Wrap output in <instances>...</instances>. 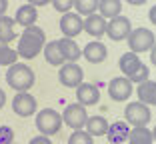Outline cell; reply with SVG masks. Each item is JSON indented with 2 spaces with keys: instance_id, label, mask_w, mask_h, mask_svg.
Listing matches in <instances>:
<instances>
[{
  "instance_id": "cell-1",
  "label": "cell",
  "mask_w": 156,
  "mask_h": 144,
  "mask_svg": "<svg viewBox=\"0 0 156 144\" xmlns=\"http://www.w3.org/2000/svg\"><path fill=\"white\" fill-rule=\"evenodd\" d=\"M44 44H46L44 30L40 26H36V24H32V26L24 28V32L20 34L16 52H18V56L24 58V60H32V58H36L44 50Z\"/></svg>"
},
{
  "instance_id": "cell-2",
  "label": "cell",
  "mask_w": 156,
  "mask_h": 144,
  "mask_svg": "<svg viewBox=\"0 0 156 144\" xmlns=\"http://www.w3.org/2000/svg\"><path fill=\"white\" fill-rule=\"evenodd\" d=\"M34 70L28 64L22 62H14L8 66V72H6V82H8L10 88H14L16 92H28V88L34 86Z\"/></svg>"
},
{
  "instance_id": "cell-3",
  "label": "cell",
  "mask_w": 156,
  "mask_h": 144,
  "mask_svg": "<svg viewBox=\"0 0 156 144\" xmlns=\"http://www.w3.org/2000/svg\"><path fill=\"white\" fill-rule=\"evenodd\" d=\"M60 126H62V114L54 108H44L36 114V128L40 134L52 136L60 130Z\"/></svg>"
},
{
  "instance_id": "cell-4",
  "label": "cell",
  "mask_w": 156,
  "mask_h": 144,
  "mask_svg": "<svg viewBox=\"0 0 156 144\" xmlns=\"http://www.w3.org/2000/svg\"><path fill=\"white\" fill-rule=\"evenodd\" d=\"M154 44H156V36L150 28H134L128 34V48L132 52H136V54L152 50Z\"/></svg>"
},
{
  "instance_id": "cell-5",
  "label": "cell",
  "mask_w": 156,
  "mask_h": 144,
  "mask_svg": "<svg viewBox=\"0 0 156 144\" xmlns=\"http://www.w3.org/2000/svg\"><path fill=\"white\" fill-rule=\"evenodd\" d=\"M124 118L130 126H146L150 122L152 114H150V108L148 104H142L140 100L138 102H128L126 108H124Z\"/></svg>"
},
{
  "instance_id": "cell-6",
  "label": "cell",
  "mask_w": 156,
  "mask_h": 144,
  "mask_svg": "<svg viewBox=\"0 0 156 144\" xmlns=\"http://www.w3.org/2000/svg\"><path fill=\"white\" fill-rule=\"evenodd\" d=\"M88 114H86V106H82L80 102L76 104H68L64 108V114H62V122L66 126H70L72 130H82V126H86Z\"/></svg>"
},
{
  "instance_id": "cell-7",
  "label": "cell",
  "mask_w": 156,
  "mask_h": 144,
  "mask_svg": "<svg viewBox=\"0 0 156 144\" xmlns=\"http://www.w3.org/2000/svg\"><path fill=\"white\" fill-rule=\"evenodd\" d=\"M84 78V70L76 64V62H68V64H62L58 70V80L60 84H64L68 88H76L82 84Z\"/></svg>"
},
{
  "instance_id": "cell-8",
  "label": "cell",
  "mask_w": 156,
  "mask_h": 144,
  "mask_svg": "<svg viewBox=\"0 0 156 144\" xmlns=\"http://www.w3.org/2000/svg\"><path fill=\"white\" fill-rule=\"evenodd\" d=\"M130 32H132V22H130L126 16H116V18H110V22L106 24V34H108V38L114 40V42L126 40Z\"/></svg>"
},
{
  "instance_id": "cell-9",
  "label": "cell",
  "mask_w": 156,
  "mask_h": 144,
  "mask_svg": "<svg viewBox=\"0 0 156 144\" xmlns=\"http://www.w3.org/2000/svg\"><path fill=\"white\" fill-rule=\"evenodd\" d=\"M134 92V86L126 76H118V78H112L110 84H108V96L116 102H124L128 100Z\"/></svg>"
},
{
  "instance_id": "cell-10",
  "label": "cell",
  "mask_w": 156,
  "mask_h": 144,
  "mask_svg": "<svg viewBox=\"0 0 156 144\" xmlns=\"http://www.w3.org/2000/svg\"><path fill=\"white\" fill-rule=\"evenodd\" d=\"M60 30L66 38H74L84 30V20L78 12H64L60 18Z\"/></svg>"
},
{
  "instance_id": "cell-11",
  "label": "cell",
  "mask_w": 156,
  "mask_h": 144,
  "mask_svg": "<svg viewBox=\"0 0 156 144\" xmlns=\"http://www.w3.org/2000/svg\"><path fill=\"white\" fill-rule=\"evenodd\" d=\"M36 98L32 96V94L28 92H18L16 96H14L12 100V110L14 114H18V116H32L34 112H36Z\"/></svg>"
},
{
  "instance_id": "cell-12",
  "label": "cell",
  "mask_w": 156,
  "mask_h": 144,
  "mask_svg": "<svg viewBox=\"0 0 156 144\" xmlns=\"http://www.w3.org/2000/svg\"><path fill=\"white\" fill-rule=\"evenodd\" d=\"M82 56L88 62H92V64H100V62L106 60V56H108V48H106L104 42L92 40V42H88L86 46H84Z\"/></svg>"
},
{
  "instance_id": "cell-13",
  "label": "cell",
  "mask_w": 156,
  "mask_h": 144,
  "mask_svg": "<svg viewBox=\"0 0 156 144\" xmlns=\"http://www.w3.org/2000/svg\"><path fill=\"white\" fill-rule=\"evenodd\" d=\"M76 100L82 106H92L100 100V90L90 82H82L80 86H76Z\"/></svg>"
},
{
  "instance_id": "cell-14",
  "label": "cell",
  "mask_w": 156,
  "mask_h": 144,
  "mask_svg": "<svg viewBox=\"0 0 156 144\" xmlns=\"http://www.w3.org/2000/svg\"><path fill=\"white\" fill-rule=\"evenodd\" d=\"M106 18H102L100 14H90V16H86V20H84V32H88L92 38H100L106 34Z\"/></svg>"
},
{
  "instance_id": "cell-15",
  "label": "cell",
  "mask_w": 156,
  "mask_h": 144,
  "mask_svg": "<svg viewBox=\"0 0 156 144\" xmlns=\"http://www.w3.org/2000/svg\"><path fill=\"white\" fill-rule=\"evenodd\" d=\"M36 18H38V8L26 2V4H22L18 10H16L14 22L20 24L22 28H28V26H32V24H36Z\"/></svg>"
},
{
  "instance_id": "cell-16",
  "label": "cell",
  "mask_w": 156,
  "mask_h": 144,
  "mask_svg": "<svg viewBox=\"0 0 156 144\" xmlns=\"http://www.w3.org/2000/svg\"><path fill=\"white\" fill-rule=\"evenodd\" d=\"M140 64H142V60H140V56L136 54V52H124L122 56H120V62H118V66H120V72H124V76L126 78H130V76L136 72L138 68H140Z\"/></svg>"
},
{
  "instance_id": "cell-17",
  "label": "cell",
  "mask_w": 156,
  "mask_h": 144,
  "mask_svg": "<svg viewBox=\"0 0 156 144\" xmlns=\"http://www.w3.org/2000/svg\"><path fill=\"white\" fill-rule=\"evenodd\" d=\"M136 94H138V100L142 104H152L156 106V82L154 80H144V82L138 84L136 88Z\"/></svg>"
},
{
  "instance_id": "cell-18",
  "label": "cell",
  "mask_w": 156,
  "mask_h": 144,
  "mask_svg": "<svg viewBox=\"0 0 156 144\" xmlns=\"http://www.w3.org/2000/svg\"><path fill=\"white\" fill-rule=\"evenodd\" d=\"M108 140H110L112 144H122L124 140H128V122L126 120H120V122H114V124L108 126Z\"/></svg>"
},
{
  "instance_id": "cell-19",
  "label": "cell",
  "mask_w": 156,
  "mask_h": 144,
  "mask_svg": "<svg viewBox=\"0 0 156 144\" xmlns=\"http://www.w3.org/2000/svg\"><path fill=\"white\" fill-rule=\"evenodd\" d=\"M44 58L50 66H62L64 64V56H62V50H60L58 40H52L48 44H44Z\"/></svg>"
},
{
  "instance_id": "cell-20",
  "label": "cell",
  "mask_w": 156,
  "mask_h": 144,
  "mask_svg": "<svg viewBox=\"0 0 156 144\" xmlns=\"http://www.w3.org/2000/svg\"><path fill=\"white\" fill-rule=\"evenodd\" d=\"M108 120L104 116H88L86 120V132L90 136H104L108 132Z\"/></svg>"
},
{
  "instance_id": "cell-21",
  "label": "cell",
  "mask_w": 156,
  "mask_h": 144,
  "mask_svg": "<svg viewBox=\"0 0 156 144\" xmlns=\"http://www.w3.org/2000/svg\"><path fill=\"white\" fill-rule=\"evenodd\" d=\"M58 44H60V50H62V56H64V60H68V62H76L78 58H80V46H78L76 42L72 40V38H62V40H58Z\"/></svg>"
},
{
  "instance_id": "cell-22",
  "label": "cell",
  "mask_w": 156,
  "mask_h": 144,
  "mask_svg": "<svg viewBox=\"0 0 156 144\" xmlns=\"http://www.w3.org/2000/svg\"><path fill=\"white\" fill-rule=\"evenodd\" d=\"M98 12H100L102 18H116L122 12V2L120 0H100Z\"/></svg>"
},
{
  "instance_id": "cell-23",
  "label": "cell",
  "mask_w": 156,
  "mask_h": 144,
  "mask_svg": "<svg viewBox=\"0 0 156 144\" xmlns=\"http://www.w3.org/2000/svg\"><path fill=\"white\" fill-rule=\"evenodd\" d=\"M154 136L146 126H134L128 134V144H152Z\"/></svg>"
},
{
  "instance_id": "cell-24",
  "label": "cell",
  "mask_w": 156,
  "mask_h": 144,
  "mask_svg": "<svg viewBox=\"0 0 156 144\" xmlns=\"http://www.w3.org/2000/svg\"><path fill=\"white\" fill-rule=\"evenodd\" d=\"M14 18H10V16H0V40L2 42H12L16 40V32H14Z\"/></svg>"
},
{
  "instance_id": "cell-25",
  "label": "cell",
  "mask_w": 156,
  "mask_h": 144,
  "mask_svg": "<svg viewBox=\"0 0 156 144\" xmlns=\"http://www.w3.org/2000/svg\"><path fill=\"white\" fill-rule=\"evenodd\" d=\"M98 2L100 0H74V8L80 16H90L98 10Z\"/></svg>"
},
{
  "instance_id": "cell-26",
  "label": "cell",
  "mask_w": 156,
  "mask_h": 144,
  "mask_svg": "<svg viewBox=\"0 0 156 144\" xmlns=\"http://www.w3.org/2000/svg\"><path fill=\"white\" fill-rule=\"evenodd\" d=\"M16 58H20L18 52L12 50L6 42L0 40V66H10V64H14V62H16Z\"/></svg>"
},
{
  "instance_id": "cell-27",
  "label": "cell",
  "mask_w": 156,
  "mask_h": 144,
  "mask_svg": "<svg viewBox=\"0 0 156 144\" xmlns=\"http://www.w3.org/2000/svg\"><path fill=\"white\" fill-rule=\"evenodd\" d=\"M68 144H94L92 136L84 130H74L68 138Z\"/></svg>"
},
{
  "instance_id": "cell-28",
  "label": "cell",
  "mask_w": 156,
  "mask_h": 144,
  "mask_svg": "<svg viewBox=\"0 0 156 144\" xmlns=\"http://www.w3.org/2000/svg\"><path fill=\"white\" fill-rule=\"evenodd\" d=\"M148 76H150V70H148V66L142 62V64H140V68H138L128 80H130L132 84H140V82H144V80H148Z\"/></svg>"
},
{
  "instance_id": "cell-29",
  "label": "cell",
  "mask_w": 156,
  "mask_h": 144,
  "mask_svg": "<svg viewBox=\"0 0 156 144\" xmlns=\"http://www.w3.org/2000/svg\"><path fill=\"white\" fill-rule=\"evenodd\" d=\"M52 6H54V10H58V12H70V8H74V0H50Z\"/></svg>"
},
{
  "instance_id": "cell-30",
  "label": "cell",
  "mask_w": 156,
  "mask_h": 144,
  "mask_svg": "<svg viewBox=\"0 0 156 144\" xmlns=\"http://www.w3.org/2000/svg\"><path fill=\"white\" fill-rule=\"evenodd\" d=\"M14 142V130L10 126H0V144H12Z\"/></svg>"
},
{
  "instance_id": "cell-31",
  "label": "cell",
  "mask_w": 156,
  "mask_h": 144,
  "mask_svg": "<svg viewBox=\"0 0 156 144\" xmlns=\"http://www.w3.org/2000/svg\"><path fill=\"white\" fill-rule=\"evenodd\" d=\"M28 144H52V142H50V138H48V136L42 134V136H34V138L30 140Z\"/></svg>"
},
{
  "instance_id": "cell-32",
  "label": "cell",
  "mask_w": 156,
  "mask_h": 144,
  "mask_svg": "<svg viewBox=\"0 0 156 144\" xmlns=\"http://www.w3.org/2000/svg\"><path fill=\"white\" fill-rule=\"evenodd\" d=\"M48 2H50V0H28V4H32V6H46L48 4Z\"/></svg>"
},
{
  "instance_id": "cell-33",
  "label": "cell",
  "mask_w": 156,
  "mask_h": 144,
  "mask_svg": "<svg viewBox=\"0 0 156 144\" xmlns=\"http://www.w3.org/2000/svg\"><path fill=\"white\" fill-rule=\"evenodd\" d=\"M8 10V0H0V16H4Z\"/></svg>"
},
{
  "instance_id": "cell-34",
  "label": "cell",
  "mask_w": 156,
  "mask_h": 144,
  "mask_svg": "<svg viewBox=\"0 0 156 144\" xmlns=\"http://www.w3.org/2000/svg\"><path fill=\"white\" fill-rule=\"evenodd\" d=\"M148 18H150V22L156 26V6H152V8H150V12H148Z\"/></svg>"
},
{
  "instance_id": "cell-35",
  "label": "cell",
  "mask_w": 156,
  "mask_h": 144,
  "mask_svg": "<svg viewBox=\"0 0 156 144\" xmlns=\"http://www.w3.org/2000/svg\"><path fill=\"white\" fill-rule=\"evenodd\" d=\"M150 60H152V64L156 66V44L152 46V50H150Z\"/></svg>"
},
{
  "instance_id": "cell-36",
  "label": "cell",
  "mask_w": 156,
  "mask_h": 144,
  "mask_svg": "<svg viewBox=\"0 0 156 144\" xmlns=\"http://www.w3.org/2000/svg\"><path fill=\"white\" fill-rule=\"evenodd\" d=\"M4 102H6V94H4V90L0 88V110H2V106H4Z\"/></svg>"
},
{
  "instance_id": "cell-37",
  "label": "cell",
  "mask_w": 156,
  "mask_h": 144,
  "mask_svg": "<svg viewBox=\"0 0 156 144\" xmlns=\"http://www.w3.org/2000/svg\"><path fill=\"white\" fill-rule=\"evenodd\" d=\"M126 2H128V4H132V6H142L146 0H126Z\"/></svg>"
},
{
  "instance_id": "cell-38",
  "label": "cell",
  "mask_w": 156,
  "mask_h": 144,
  "mask_svg": "<svg viewBox=\"0 0 156 144\" xmlns=\"http://www.w3.org/2000/svg\"><path fill=\"white\" fill-rule=\"evenodd\" d=\"M152 136H154V140H156V126H154V130H152Z\"/></svg>"
},
{
  "instance_id": "cell-39",
  "label": "cell",
  "mask_w": 156,
  "mask_h": 144,
  "mask_svg": "<svg viewBox=\"0 0 156 144\" xmlns=\"http://www.w3.org/2000/svg\"><path fill=\"white\" fill-rule=\"evenodd\" d=\"M12 144H16V142H12Z\"/></svg>"
}]
</instances>
